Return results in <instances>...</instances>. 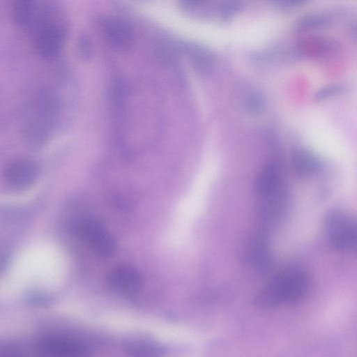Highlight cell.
Wrapping results in <instances>:
<instances>
[{
	"label": "cell",
	"instance_id": "obj_2",
	"mask_svg": "<svg viewBox=\"0 0 357 357\" xmlns=\"http://www.w3.org/2000/svg\"><path fill=\"white\" fill-rule=\"evenodd\" d=\"M324 230L329 244L340 251L356 250L357 227L355 220L346 213L334 210L324 220Z\"/></svg>",
	"mask_w": 357,
	"mask_h": 357
},
{
	"label": "cell",
	"instance_id": "obj_15",
	"mask_svg": "<svg viewBox=\"0 0 357 357\" xmlns=\"http://www.w3.org/2000/svg\"><path fill=\"white\" fill-rule=\"evenodd\" d=\"M22 139L24 143L30 149H40L47 142V129L42 123H29L22 130Z\"/></svg>",
	"mask_w": 357,
	"mask_h": 357
},
{
	"label": "cell",
	"instance_id": "obj_8",
	"mask_svg": "<svg viewBox=\"0 0 357 357\" xmlns=\"http://www.w3.org/2000/svg\"><path fill=\"white\" fill-rule=\"evenodd\" d=\"M282 185L284 184L279 164L275 161H270L257 176L253 184V191L257 197L262 199Z\"/></svg>",
	"mask_w": 357,
	"mask_h": 357
},
{
	"label": "cell",
	"instance_id": "obj_17",
	"mask_svg": "<svg viewBox=\"0 0 357 357\" xmlns=\"http://www.w3.org/2000/svg\"><path fill=\"white\" fill-rule=\"evenodd\" d=\"M191 52L193 62L199 71L206 73L211 70L215 63V56L211 51L202 46L195 45Z\"/></svg>",
	"mask_w": 357,
	"mask_h": 357
},
{
	"label": "cell",
	"instance_id": "obj_4",
	"mask_svg": "<svg viewBox=\"0 0 357 357\" xmlns=\"http://www.w3.org/2000/svg\"><path fill=\"white\" fill-rule=\"evenodd\" d=\"M73 234L87 243L93 250L102 256H108L114 250L113 238L102 226L91 219L77 220L71 225Z\"/></svg>",
	"mask_w": 357,
	"mask_h": 357
},
{
	"label": "cell",
	"instance_id": "obj_1",
	"mask_svg": "<svg viewBox=\"0 0 357 357\" xmlns=\"http://www.w3.org/2000/svg\"><path fill=\"white\" fill-rule=\"evenodd\" d=\"M310 284L306 269L291 265L271 278L254 297L255 306L271 309L281 305H293L306 295Z\"/></svg>",
	"mask_w": 357,
	"mask_h": 357
},
{
	"label": "cell",
	"instance_id": "obj_19",
	"mask_svg": "<svg viewBox=\"0 0 357 357\" xmlns=\"http://www.w3.org/2000/svg\"><path fill=\"white\" fill-rule=\"evenodd\" d=\"M329 23L328 17L320 13L310 14L299 19L296 27L301 31H307L324 27Z\"/></svg>",
	"mask_w": 357,
	"mask_h": 357
},
{
	"label": "cell",
	"instance_id": "obj_20",
	"mask_svg": "<svg viewBox=\"0 0 357 357\" xmlns=\"http://www.w3.org/2000/svg\"><path fill=\"white\" fill-rule=\"evenodd\" d=\"M243 6V2L241 1H225L220 7V17L226 21L229 20L242 9Z\"/></svg>",
	"mask_w": 357,
	"mask_h": 357
},
{
	"label": "cell",
	"instance_id": "obj_16",
	"mask_svg": "<svg viewBox=\"0 0 357 357\" xmlns=\"http://www.w3.org/2000/svg\"><path fill=\"white\" fill-rule=\"evenodd\" d=\"M38 112L45 118H52L59 111L60 102L57 95L51 89L40 90L36 97Z\"/></svg>",
	"mask_w": 357,
	"mask_h": 357
},
{
	"label": "cell",
	"instance_id": "obj_23",
	"mask_svg": "<svg viewBox=\"0 0 357 357\" xmlns=\"http://www.w3.org/2000/svg\"><path fill=\"white\" fill-rule=\"evenodd\" d=\"M27 302L34 306H48L52 299L47 294L40 292H33L27 297Z\"/></svg>",
	"mask_w": 357,
	"mask_h": 357
},
{
	"label": "cell",
	"instance_id": "obj_22",
	"mask_svg": "<svg viewBox=\"0 0 357 357\" xmlns=\"http://www.w3.org/2000/svg\"><path fill=\"white\" fill-rule=\"evenodd\" d=\"M0 357H25V355L17 345L8 342H0Z\"/></svg>",
	"mask_w": 357,
	"mask_h": 357
},
{
	"label": "cell",
	"instance_id": "obj_3",
	"mask_svg": "<svg viewBox=\"0 0 357 357\" xmlns=\"http://www.w3.org/2000/svg\"><path fill=\"white\" fill-rule=\"evenodd\" d=\"M33 349L36 357H91L89 348L82 342L57 333L40 335Z\"/></svg>",
	"mask_w": 357,
	"mask_h": 357
},
{
	"label": "cell",
	"instance_id": "obj_12",
	"mask_svg": "<svg viewBox=\"0 0 357 357\" xmlns=\"http://www.w3.org/2000/svg\"><path fill=\"white\" fill-rule=\"evenodd\" d=\"M126 352L130 357H162L165 348L160 342L144 336H132L123 343Z\"/></svg>",
	"mask_w": 357,
	"mask_h": 357
},
{
	"label": "cell",
	"instance_id": "obj_24",
	"mask_svg": "<svg viewBox=\"0 0 357 357\" xmlns=\"http://www.w3.org/2000/svg\"><path fill=\"white\" fill-rule=\"evenodd\" d=\"M79 51L82 56L86 57L89 55V42L86 38H83L80 40Z\"/></svg>",
	"mask_w": 357,
	"mask_h": 357
},
{
	"label": "cell",
	"instance_id": "obj_21",
	"mask_svg": "<svg viewBox=\"0 0 357 357\" xmlns=\"http://www.w3.org/2000/svg\"><path fill=\"white\" fill-rule=\"evenodd\" d=\"M344 89V86L340 84L326 85L315 92L314 98L315 100L321 101L341 93Z\"/></svg>",
	"mask_w": 357,
	"mask_h": 357
},
{
	"label": "cell",
	"instance_id": "obj_6",
	"mask_svg": "<svg viewBox=\"0 0 357 357\" xmlns=\"http://www.w3.org/2000/svg\"><path fill=\"white\" fill-rule=\"evenodd\" d=\"M38 175V164L24 159L10 162L3 172L4 180L7 185L17 190H24L32 185Z\"/></svg>",
	"mask_w": 357,
	"mask_h": 357
},
{
	"label": "cell",
	"instance_id": "obj_5",
	"mask_svg": "<svg viewBox=\"0 0 357 357\" xmlns=\"http://www.w3.org/2000/svg\"><path fill=\"white\" fill-rule=\"evenodd\" d=\"M65 39L66 31L61 25L46 23L40 28L36 35V50L43 59H53L59 54Z\"/></svg>",
	"mask_w": 357,
	"mask_h": 357
},
{
	"label": "cell",
	"instance_id": "obj_11",
	"mask_svg": "<svg viewBox=\"0 0 357 357\" xmlns=\"http://www.w3.org/2000/svg\"><path fill=\"white\" fill-rule=\"evenodd\" d=\"M261 200L259 208L261 220L269 224L276 222L282 215L286 208L287 193L285 187L282 185Z\"/></svg>",
	"mask_w": 357,
	"mask_h": 357
},
{
	"label": "cell",
	"instance_id": "obj_7",
	"mask_svg": "<svg viewBox=\"0 0 357 357\" xmlns=\"http://www.w3.org/2000/svg\"><path fill=\"white\" fill-rule=\"evenodd\" d=\"M245 257L257 271L263 273L271 268L273 257L266 233L257 231L251 236L245 247Z\"/></svg>",
	"mask_w": 357,
	"mask_h": 357
},
{
	"label": "cell",
	"instance_id": "obj_14",
	"mask_svg": "<svg viewBox=\"0 0 357 357\" xmlns=\"http://www.w3.org/2000/svg\"><path fill=\"white\" fill-rule=\"evenodd\" d=\"M36 1L32 0L17 1L13 6V16L15 23L21 28H26L38 20L40 13Z\"/></svg>",
	"mask_w": 357,
	"mask_h": 357
},
{
	"label": "cell",
	"instance_id": "obj_25",
	"mask_svg": "<svg viewBox=\"0 0 357 357\" xmlns=\"http://www.w3.org/2000/svg\"><path fill=\"white\" fill-rule=\"evenodd\" d=\"M304 1H279L274 3H278V6L282 8H291L302 4Z\"/></svg>",
	"mask_w": 357,
	"mask_h": 357
},
{
	"label": "cell",
	"instance_id": "obj_9",
	"mask_svg": "<svg viewBox=\"0 0 357 357\" xmlns=\"http://www.w3.org/2000/svg\"><path fill=\"white\" fill-rule=\"evenodd\" d=\"M107 282L115 292L130 296L139 289L142 280L135 270L128 266H120L109 273Z\"/></svg>",
	"mask_w": 357,
	"mask_h": 357
},
{
	"label": "cell",
	"instance_id": "obj_10",
	"mask_svg": "<svg viewBox=\"0 0 357 357\" xmlns=\"http://www.w3.org/2000/svg\"><path fill=\"white\" fill-rule=\"evenodd\" d=\"M101 29L107 43L116 50L127 48L132 42V33L123 22L116 19H106L101 22Z\"/></svg>",
	"mask_w": 357,
	"mask_h": 357
},
{
	"label": "cell",
	"instance_id": "obj_13",
	"mask_svg": "<svg viewBox=\"0 0 357 357\" xmlns=\"http://www.w3.org/2000/svg\"><path fill=\"white\" fill-rule=\"evenodd\" d=\"M291 163L295 174L301 177H307L314 174L321 166L319 158L303 148H296L292 151Z\"/></svg>",
	"mask_w": 357,
	"mask_h": 357
},
{
	"label": "cell",
	"instance_id": "obj_18",
	"mask_svg": "<svg viewBox=\"0 0 357 357\" xmlns=\"http://www.w3.org/2000/svg\"><path fill=\"white\" fill-rule=\"evenodd\" d=\"M266 98L259 91H252L248 93L243 100L244 110L249 115L257 116L264 112L266 108Z\"/></svg>",
	"mask_w": 357,
	"mask_h": 357
}]
</instances>
